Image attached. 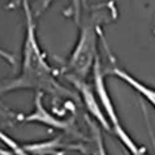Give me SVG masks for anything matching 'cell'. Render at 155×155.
<instances>
[{
    "instance_id": "obj_5",
    "label": "cell",
    "mask_w": 155,
    "mask_h": 155,
    "mask_svg": "<svg viewBox=\"0 0 155 155\" xmlns=\"http://www.w3.org/2000/svg\"><path fill=\"white\" fill-rule=\"evenodd\" d=\"M64 76H65V78L74 86L77 91H78V95L82 98L85 107L87 108L89 112L93 115V117L106 130H110L108 120H107L106 115L102 110V106H101V103H99V99L95 94L94 86L90 85L86 80L78 78V77H74L72 74H65V73H64Z\"/></svg>"
},
{
    "instance_id": "obj_2",
    "label": "cell",
    "mask_w": 155,
    "mask_h": 155,
    "mask_svg": "<svg viewBox=\"0 0 155 155\" xmlns=\"http://www.w3.org/2000/svg\"><path fill=\"white\" fill-rule=\"evenodd\" d=\"M102 15L98 11L90 12L80 24L78 39L73 48L71 56L64 65V73L72 74L78 78L86 80L90 72H93L94 63L98 58V35H101Z\"/></svg>"
},
{
    "instance_id": "obj_4",
    "label": "cell",
    "mask_w": 155,
    "mask_h": 155,
    "mask_svg": "<svg viewBox=\"0 0 155 155\" xmlns=\"http://www.w3.org/2000/svg\"><path fill=\"white\" fill-rule=\"evenodd\" d=\"M20 120L24 123H39L42 125H47L54 129H58V130H61L67 134H74L77 137H81V133L76 125L74 117L59 119L43 106V93H35L34 111L31 114L26 115L25 117H20Z\"/></svg>"
},
{
    "instance_id": "obj_1",
    "label": "cell",
    "mask_w": 155,
    "mask_h": 155,
    "mask_svg": "<svg viewBox=\"0 0 155 155\" xmlns=\"http://www.w3.org/2000/svg\"><path fill=\"white\" fill-rule=\"evenodd\" d=\"M25 15V39L22 47V65L20 74L0 82V95L16 90L31 89L35 93L48 94L55 99H71L78 102V94L73 93L56 80V72L48 64L37 37L35 21L29 0H21Z\"/></svg>"
},
{
    "instance_id": "obj_10",
    "label": "cell",
    "mask_w": 155,
    "mask_h": 155,
    "mask_svg": "<svg viewBox=\"0 0 155 155\" xmlns=\"http://www.w3.org/2000/svg\"><path fill=\"white\" fill-rule=\"evenodd\" d=\"M0 58L3 60H5L8 64H11V65H15L16 64V59H15L13 55L11 52H8V51H5L4 48H2V47H0Z\"/></svg>"
},
{
    "instance_id": "obj_11",
    "label": "cell",
    "mask_w": 155,
    "mask_h": 155,
    "mask_svg": "<svg viewBox=\"0 0 155 155\" xmlns=\"http://www.w3.org/2000/svg\"><path fill=\"white\" fill-rule=\"evenodd\" d=\"M0 115H2V116H7V115H11V114L8 112L7 110H4L3 107H0Z\"/></svg>"
},
{
    "instance_id": "obj_9",
    "label": "cell",
    "mask_w": 155,
    "mask_h": 155,
    "mask_svg": "<svg viewBox=\"0 0 155 155\" xmlns=\"http://www.w3.org/2000/svg\"><path fill=\"white\" fill-rule=\"evenodd\" d=\"M82 2L84 0H72L69 9L67 11V15H72V17L77 22H78L80 16H81V5H82Z\"/></svg>"
},
{
    "instance_id": "obj_7",
    "label": "cell",
    "mask_w": 155,
    "mask_h": 155,
    "mask_svg": "<svg viewBox=\"0 0 155 155\" xmlns=\"http://www.w3.org/2000/svg\"><path fill=\"white\" fill-rule=\"evenodd\" d=\"M22 147L26 150L30 155H61V150L65 147H72L61 142L60 137L56 138L35 142V143H24Z\"/></svg>"
},
{
    "instance_id": "obj_3",
    "label": "cell",
    "mask_w": 155,
    "mask_h": 155,
    "mask_svg": "<svg viewBox=\"0 0 155 155\" xmlns=\"http://www.w3.org/2000/svg\"><path fill=\"white\" fill-rule=\"evenodd\" d=\"M93 73H94V90L95 94L99 99V103L102 106V110L104 112L107 120L110 124V132H112L120 140V142L124 145V147H127L130 155H147V153L145 151L143 147H141L136 143V141L129 136V133L125 130V128L123 127L121 121H120L116 108L114 106V102L111 99L108 90L104 82V73H103V68L101 64L99 56L97 58L95 63H94V68H93Z\"/></svg>"
},
{
    "instance_id": "obj_6",
    "label": "cell",
    "mask_w": 155,
    "mask_h": 155,
    "mask_svg": "<svg viewBox=\"0 0 155 155\" xmlns=\"http://www.w3.org/2000/svg\"><path fill=\"white\" fill-rule=\"evenodd\" d=\"M103 73H104V76H116L117 78L124 81L133 90H136L141 97H143L155 110V89L145 85L143 82H141L140 80L133 77L130 73H128L125 69H123V68H120L117 65H111L107 69H103Z\"/></svg>"
},
{
    "instance_id": "obj_8",
    "label": "cell",
    "mask_w": 155,
    "mask_h": 155,
    "mask_svg": "<svg viewBox=\"0 0 155 155\" xmlns=\"http://www.w3.org/2000/svg\"><path fill=\"white\" fill-rule=\"evenodd\" d=\"M0 141L9 147L12 155H30L26 150L22 147V145L16 142L13 138H11V137L8 136L7 133H4L3 130H0Z\"/></svg>"
}]
</instances>
